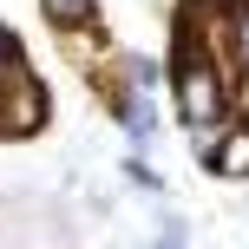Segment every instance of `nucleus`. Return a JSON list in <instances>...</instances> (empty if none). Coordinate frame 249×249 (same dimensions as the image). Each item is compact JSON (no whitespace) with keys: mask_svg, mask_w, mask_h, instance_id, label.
<instances>
[{"mask_svg":"<svg viewBox=\"0 0 249 249\" xmlns=\"http://www.w3.org/2000/svg\"><path fill=\"white\" fill-rule=\"evenodd\" d=\"M53 118V99L46 86L33 79V66H13V72H0V138H39Z\"/></svg>","mask_w":249,"mask_h":249,"instance_id":"2","label":"nucleus"},{"mask_svg":"<svg viewBox=\"0 0 249 249\" xmlns=\"http://www.w3.org/2000/svg\"><path fill=\"white\" fill-rule=\"evenodd\" d=\"M230 59H236V66H249V0L230 13Z\"/></svg>","mask_w":249,"mask_h":249,"instance_id":"8","label":"nucleus"},{"mask_svg":"<svg viewBox=\"0 0 249 249\" xmlns=\"http://www.w3.org/2000/svg\"><path fill=\"white\" fill-rule=\"evenodd\" d=\"M124 177H131L138 190H151V197H158V190H164V177H158V171H151V164H144V151H131V158H124Z\"/></svg>","mask_w":249,"mask_h":249,"instance_id":"9","label":"nucleus"},{"mask_svg":"<svg viewBox=\"0 0 249 249\" xmlns=\"http://www.w3.org/2000/svg\"><path fill=\"white\" fill-rule=\"evenodd\" d=\"M230 118L249 124V66H236V79H230Z\"/></svg>","mask_w":249,"mask_h":249,"instance_id":"10","label":"nucleus"},{"mask_svg":"<svg viewBox=\"0 0 249 249\" xmlns=\"http://www.w3.org/2000/svg\"><path fill=\"white\" fill-rule=\"evenodd\" d=\"M151 249H177V243H151Z\"/></svg>","mask_w":249,"mask_h":249,"instance_id":"12","label":"nucleus"},{"mask_svg":"<svg viewBox=\"0 0 249 249\" xmlns=\"http://www.w3.org/2000/svg\"><path fill=\"white\" fill-rule=\"evenodd\" d=\"M118 72H124V92H158L164 79H171V66L151 59V53H131V46H124V53H118Z\"/></svg>","mask_w":249,"mask_h":249,"instance_id":"6","label":"nucleus"},{"mask_svg":"<svg viewBox=\"0 0 249 249\" xmlns=\"http://www.w3.org/2000/svg\"><path fill=\"white\" fill-rule=\"evenodd\" d=\"M158 243L190 249V216H184V210H158Z\"/></svg>","mask_w":249,"mask_h":249,"instance_id":"7","label":"nucleus"},{"mask_svg":"<svg viewBox=\"0 0 249 249\" xmlns=\"http://www.w3.org/2000/svg\"><path fill=\"white\" fill-rule=\"evenodd\" d=\"M171 105H177V118H184V131H203V124H223L230 118V66L223 59H210V53H197V46H184V39H171Z\"/></svg>","mask_w":249,"mask_h":249,"instance_id":"1","label":"nucleus"},{"mask_svg":"<svg viewBox=\"0 0 249 249\" xmlns=\"http://www.w3.org/2000/svg\"><path fill=\"white\" fill-rule=\"evenodd\" d=\"M112 118H118V131H124L131 151H151V138H158V99H151V92H118Z\"/></svg>","mask_w":249,"mask_h":249,"instance_id":"3","label":"nucleus"},{"mask_svg":"<svg viewBox=\"0 0 249 249\" xmlns=\"http://www.w3.org/2000/svg\"><path fill=\"white\" fill-rule=\"evenodd\" d=\"M39 13H46L53 39H59V33H79V26H105L99 0H39Z\"/></svg>","mask_w":249,"mask_h":249,"instance_id":"5","label":"nucleus"},{"mask_svg":"<svg viewBox=\"0 0 249 249\" xmlns=\"http://www.w3.org/2000/svg\"><path fill=\"white\" fill-rule=\"evenodd\" d=\"M20 66V39H13V26L0 20V72H13Z\"/></svg>","mask_w":249,"mask_h":249,"instance_id":"11","label":"nucleus"},{"mask_svg":"<svg viewBox=\"0 0 249 249\" xmlns=\"http://www.w3.org/2000/svg\"><path fill=\"white\" fill-rule=\"evenodd\" d=\"M203 171H210V177H230V184H249V124L230 118V131L216 138V151L203 158Z\"/></svg>","mask_w":249,"mask_h":249,"instance_id":"4","label":"nucleus"}]
</instances>
